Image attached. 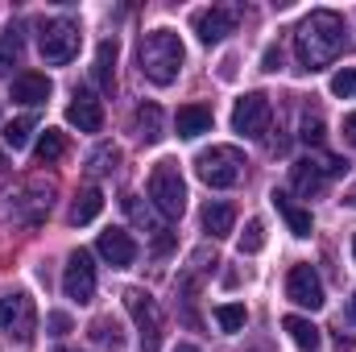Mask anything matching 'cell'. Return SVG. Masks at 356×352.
<instances>
[{
    "instance_id": "e0dca14e",
    "label": "cell",
    "mask_w": 356,
    "mask_h": 352,
    "mask_svg": "<svg viewBox=\"0 0 356 352\" xmlns=\"http://www.w3.org/2000/svg\"><path fill=\"white\" fill-rule=\"evenodd\" d=\"M269 199H273V207L282 211V220L290 224V232H294V237H311V211H307V207H298L286 191H273Z\"/></svg>"
},
{
    "instance_id": "f35d334b",
    "label": "cell",
    "mask_w": 356,
    "mask_h": 352,
    "mask_svg": "<svg viewBox=\"0 0 356 352\" xmlns=\"http://www.w3.org/2000/svg\"><path fill=\"white\" fill-rule=\"evenodd\" d=\"M353 262H356V232H353Z\"/></svg>"
},
{
    "instance_id": "d4e9b609",
    "label": "cell",
    "mask_w": 356,
    "mask_h": 352,
    "mask_svg": "<svg viewBox=\"0 0 356 352\" xmlns=\"http://www.w3.org/2000/svg\"><path fill=\"white\" fill-rule=\"evenodd\" d=\"M17 58H21V33L8 25V29L0 33V75H8V71L17 67Z\"/></svg>"
},
{
    "instance_id": "83f0119b",
    "label": "cell",
    "mask_w": 356,
    "mask_h": 352,
    "mask_svg": "<svg viewBox=\"0 0 356 352\" xmlns=\"http://www.w3.org/2000/svg\"><path fill=\"white\" fill-rule=\"evenodd\" d=\"M116 162H120V150H116V145H99V150L88 158V170L91 175H112Z\"/></svg>"
},
{
    "instance_id": "f546056e",
    "label": "cell",
    "mask_w": 356,
    "mask_h": 352,
    "mask_svg": "<svg viewBox=\"0 0 356 352\" xmlns=\"http://www.w3.org/2000/svg\"><path fill=\"white\" fill-rule=\"evenodd\" d=\"M332 95L353 99V95H356V67H344V71H336V75H332Z\"/></svg>"
},
{
    "instance_id": "30bf717a",
    "label": "cell",
    "mask_w": 356,
    "mask_h": 352,
    "mask_svg": "<svg viewBox=\"0 0 356 352\" xmlns=\"http://www.w3.org/2000/svg\"><path fill=\"white\" fill-rule=\"evenodd\" d=\"M236 21H241V13H236V8L211 4V8H199L191 25H195V33H199V42H203V46H216V42H224L228 33H236Z\"/></svg>"
},
{
    "instance_id": "4dcf8cb0",
    "label": "cell",
    "mask_w": 356,
    "mask_h": 352,
    "mask_svg": "<svg viewBox=\"0 0 356 352\" xmlns=\"http://www.w3.org/2000/svg\"><path fill=\"white\" fill-rule=\"evenodd\" d=\"M91 340H95V344L120 349V336H116V323H112V319H95V323H91Z\"/></svg>"
},
{
    "instance_id": "44dd1931",
    "label": "cell",
    "mask_w": 356,
    "mask_h": 352,
    "mask_svg": "<svg viewBox=\"0 0 356 352\" xmlns=\"http://www.w3.org/2000/svg\"><path fill=\"white\" fill-rule=\"evenodd\" d=\"M133 125H137V137L141 141H162V108L158 104H141L137 112H133Z\"/></svg>"
},
{
    "instance_id": "f1b7e54d",
    "label": "cell",
    "mask_w": 356,
    "mask_h": 352,
    "mask_svg": "<svg viewBox=\"0 0 356 352\" xmlns=\"http://www.w3.org/2000/svg\"><path fill=\"white\" fill-rule=\"evenodd\" d=\"M261 249H266V224L253 216V220L245 224V237H241V253H249V257H253V253H261Z\"/></svg>"
},
{
    "instance_id": "ffe728a7",
    "label": "cell",
    "mask_w": 356,
    "mask_h": 352,
    "mask_svg": "<svg viewBox=\"0 0 356 352\" xmlns=\"http://www.w3.org/2000/svg\"><path fill=\"white\" fill-rule=\"evenodd\" d=\"M282 328L290 332V340H294L302 352H315V349H319V340H323V336H319V328H315L311 319H302V315H286V319H282Z\"/></svg>"
},
{
    "instance_id": "5bb4252c",
    "label": "cell",
    "mask_w": 356,
    "mask_h": 352,
    "mask_svg": "<svg viewBox=\"0 0 356 352\" xmlns=\"http://www.w3.org/2000/svg\"><path fill=\"white\" fill-rule=\"evenodd\" d=\"M50 88H54V83H50L42 71H21V75L13 79V99L33 108V104H46V99H50Z\"/></svg>"
},
{
    "instance_id": "d6986e66",
    "label": "cell",
    "mask_w": 356,
    "mask_h": 352,
    "mask_svg": "<svg viewBox=\"0 0 356 352\" xmlns=\"http://www.w3.org/2000/svg\"><path fill=\"white\" fill-rule=\"evenodd\" d=\"M116 38H108V42H99V50H95V79H99V88L108 91H116Z\"/></svg>"
},
{
    "instance_id": "4fadbf2b",
    "label": "cell",
    "mask_w": 356,
    "mask_h": 352,
    "mask_svg": "<svg viewBox=\"0 0 356 352\" xmlns=\"http://www.w3.org/2000/svg\"><path fill=\"white\" fill-rule=\"evenodd\" d=\"M95 249H99V257H104V262L116 265V269H124V265L137 262V241H133L124 228H108V232H99Z\"/></svg>"
},
{
    "instance_id": "2e32d148",
    "label": "cell",
    "mask_w": 356,
    "mask_h": 352,
    "mask_svg": "<svg viewBox=\"0 0 356 352\" xmlns=\"http://www.w3.org/2000/svg\"><path fill=\"white\" fill-rule=\"evenodd\" d=\"M232 228H236V207L232 203H207L203 207V232L211 241H224Z\"/></svg>"
},
{
    "instance_id": "277c9868",
    "label": "cell",
    "mask_w": 356,
    "mask_h": 352,
    "mask_svg": "<svg viewBox=\"0 0 356 352\" xmlns=\"http://www.w3.org/2000/svg\"><path fill=\"white\" fill-rule=\"evenodd\" d=\"M124 307H129V315H133V323L141 332V352H158L162 349V332H166L158 298L149 290H141V286H129L124 290Z\"/></svg>"
},
{
    "instance_id": "836d02e7",
    "label": "cell",
    "mask_w": 356,
    "mask_h": 352,
    "mask_svg": "<svg viewBox=\"0 0 356 352\" xmlns=\"http://www.w3.org/2000/svg\"><path fill=\"white\" fill-rule=\"evenodd\" d=\"M261 63H266L261 71H277V67H282V50H277V46H269V50H266V58H261Z\"/></svg>"
},
{
    "instance_id": "603a6c76",
    "label": "cell",
    "mask_w": 356,
    "mask_h": 352,
    "mask_svg": "<svg viewBox=\"0 0 356 352\" xmlns=\"http://www.w3.org/2000/svg\"><path fill=\"white\" fill-rule=\"evenodd\" d=\"M99 211H104V195H99L95 186H88V191H79L75 203H71V224H91Z\"/></svg>"
},
{
    "instance_id": "ac0fdd59",
    "label": "cell",
    "mask_w": 356,
    "mask_h": 352,
    "mask_svg": "<svg viewBox=\"0 0 356 352\" xmlns=\"http://www.w3.org/2000/svg\"><path fill=\"white\" fill-rule=\"evenodd\" d=\"M290 182H294V191H298V195H307V199H311V195H319V191H323L327 175L315 166V158H302V162H294V166H290Z\"/></svg>"
},
{
    "instance_id": "484cf974",
    "label": "cell",
    "mask_w": 356,
    "mask_h": 352,
    "mask_svg": "<svg viewBox=\"0 0 356 352\" xmlns=\"http://www.w3.org/2000/svg\"><path fill=\"white\" fill-rule=\"evenodd\" d=\"M216 323H220V332H241L249 323V311L241 303H224V307H216Z\"/></svg>"
},
{
    "instance_id": "8fae6325",
    "label": "cell",
    "mask_w": 356,
    "mask_h": 352,
    "mask_svg": "<svg viewBox=\"0 0 356 352\" xmlns=\"http://www.w3.org/2000/svg\"><path fill=\"white\" fill-rule=\"evenodd\" d=\"M286 298L298 303V307H307V311H319L323 307V282H319V273L311 265H294L286 273Z\"/></svg>"
},
{
    "instance_id": "9a60e30c",
    "label": "cell",
    "mask_w": 356,
    "mask_h": 352,
    "mask_svg": "<svg viewBox=\"0 0 356 352\" xmlns=\"http://www.w3.org/2000/svg\"><path fill=\"white\" fill-rule=\"evenodd\" d=\"M175 129H178V137H186V141L211 133V108H207V104H186V108H178Z\"/></svg>"
},
{
    "instance_id": "7c38bea8",
    "label": "cell",
    "mask_w": 356,
    "mask_h": 352,
    "mask_svg": "<svg viewBox=\"0 0 356 352\" xmlns=\"http://www.w3.org/2000/svg\"><path fill=\"white\" fill-rule=\"evenodd\" d=\"M67 120H71L79 133H99V129H104V104H99L88 88H75L71 104H67Z\"/></svg>"
},
{
    "instance_id": "8992f818",
    "label": "cell",
    "mask_w": 356,
    "mask_h": 352,
    "mask_svg": "<svg viewBox=\"0 0 356 352\" xmlns=\"http://www.w3.org/2000/svg\"><path fill=\"white\" fill-rule=\"evenodd\" d=\"M38 50H42V58L54 63V67L71 63V58L79 54V25L67 21V17L42 21V29H38Z\"/></svg>"
},
{
    "instance_id": "3957f363",
    "label": "cell",
    "mask_w": 356,
    "mask_h": 352,
    "mask_svg": "<svg viewBox=\"0 0 356 352\" xmlns=\"http://www.w3.org/2000/svg\"><path fill=\"white\" fill-rule=\"evenodd\" d=\"M195 175L203 178L207 186L224 191V186H236L241 175H245V154L236 145H211L195 158Z\"/></svg>"
},
{
    "instance_id": "7a4b0ae2",
    "label": "cell",
    "mask_w": 356,
    "mask_h": 352,
    "mask_svg": "<svg viewBox=\"0 0 356 352\" xmlns=\"http://www.w3.org/2000/svg\"><path fill=\"white\" fill-rule=\"evenodd\" d=\"M137 63H141V75L158 88H170L186 63V50L178 42L175 29H149L137 46Z\"/></svg>"
},
{
    "instance_id": "4316f807",
    "label": "cell",
    "mask_w": 356,
    "mask_h": 352,
    "mask_svg": "<svg viewBox=\"0 0 356 352\" xmlns=\"http://www.w3.org/2000/svg\"><path fill=\"white\" fill-rule=\"evenodd\" d=\"M29 133H33V116L8 120V125H4V145H8V150H25V145H29Z\"/></svg>"
},
{
    "instance_id": "7402d4cb",
    "label": "cell",
    "mask_w": 356,
    "mask_h": 352,
    "mask_svg": "<svg viewBox=\"0 0 356 352\" xmlns=\"http://www.w3.org/2000/svg\"><path fill=\"white\" fill-rule=\"evenodd\" d=\"M120 207H124V216H129L141 232H154V237H162V232H166V228L158 224V216L149 211V203H141L137 195H124V199H120Z\"/></svg>"
},
{
    "instance_id": "6da1fadb",
    "label": "cell",
    "mask_w": 356,
    "mask_h": 352,
    "mask_svg": "<svg viewBox=\"0 0 356 352\" xmlns=\"http://www.w3.org/2000/svg\"><path fill=\"white\" fill-rule=\"evenodd\" d=\"M294 50H298L302 71H323V67H332V63L348 50L344 17L332 13V8H315V13L298 25V33H294Z\"/></svg>"
},
{
    "instance_id": "ab89813d",
    "label": "cell",
    "mask_w": 356,
    "mask_h": 352,
    "mask_svg": "<svg viewBox=\"0 0 356 352\" xmlns=\"http://www.w3.org/2000/svg\"><path fill=\"white\" fill-rule=\"evenodd\" d=\"M54 352H75V349H54Z\"/></svg>"
},
{
    "instance_id": "d6a6232c",
    "label": "cell",
    "mask_w": 356,
    "mask_h": 352,
    "mask_svg": "<svg viewBox=\"0 0 356 352\" xmlns=\"http://www.w3.org/2000/svg\"><path fill=\"white\" fill-rule=\"evenodd\" d=\"M46 328H50V336H67V332H71V319H67L63 311H54V315L46 319Z\"/></svg>"
},
{
    "instance_id": "52a82bcc",
    "label": "cell",
    "mask_w": 356,
    "mask_h": 352,
    "mask_svg": "<svg viewBox=\"0 0 356 352\" xmlns=\"http://www.w3.org/2000/svg\"><path fill=\"white\" fill-rule=\"evenodd\" d=\"M0 332H8L17 344L33 340V332H38V307H33V298L25 290L0 298Z\"/></svg>"
},
{
    "instance_id": "cb8c5ba5",
    "label": "cell",
    "mask_w": 356,
    "mask_h": 352,
    "mask_svg": "<svg viewBox=\"0 0 356 352\" xmlns=\"http://www.w3.org/2000/svg\"><path fill=\"white\" fill-rule=\"evenodd\" d=\"M63 154H67V133L46 129V133H42V141H38V150H33V158H38L42 166H54Z\"/></svg>"
},
{
    "instance_id": "1f68e13d",
    "label": "cell",
    "mask_w": 356,
    "mask_h": 352,
    "mask_svg": "<svg viewBox=\"0 0 356 352\" xmlns=\"http://www.w3.org/2000/svg\"><path fill=\"white\" fill-rule=\"evenodd\" d=\"M302 141L307 145H319L323 141V120L319 116H302Z\"/></svg>"
},
{
    "instance_id": "e575fe53",
    "label": "cell",
    "mask_w": 356,
    "mask_h": 352,
    "mask_svg": "<svg viewBox=\"0 0 356 352\" xmlns=\"http://www.w3.org/2000/svg\"><path fill=\"white\" fill-rule=\"evenodd\" d=\"M344 141H348V145H356V112H348V116H344Z\"/></svg>"
},
{
    "instance_id": "8d00e7d4",
    "label": "cell",
    "mask_w": 356,
    "mask_h": 352,
    "mask_svg": "<svg viewBox=\"0 0 356 352\" xmlns=\"http://www.w3.org/2000/svg\"><path fill=\"white\" fill-rule=\"evenodd\" d=\"M344 203H348V207H356V186L348 191V195H344Z\"/></svg>"
},
{
    "instance_id": "d590c367",
    "label": "cell",
    "mask_w": 356,
    "mask_h": 352,
    "mask_svg": "<svg viewBox=\"0 0 356 352\" xmlns=\"http://www.w3.org/2000/svg\"><path fill=\"white\" fill-rule=\"evenodd\" d=\"M348 323H356V294L348 298Z\"/></svg>"
},
{
    "instance_id": "9c48e42d",
    "label": "cell",
    "mask_w": 356,
    "mask_h": 352,
    "mask_svg": "<svg viewBox=\"0 0 356 352\" xmlns=\"http://www.w3.org/2000/svg\"><path fill=\"white\" fill-rule=\"evenodd\" d=\"M63 290L71 303H91L95 298V265H91V253L79 249L67 257V269H63Z\"/></svg>"
},
{
    "instance_id": "5b68a950",
    "label": "cell",
    "mask_w": 356,
    "mask_h": 352,
    "mask_svg": "<svg viewBox=\"0 0 356 352\" xmlns=\"http://www.w3.org/2000/svg\"><path fill=\"white\" fill-rule=\"evenodd\" d=\"M149 199H154V207L166 220L182 216V207H186V182H182L178 162H158L154 166V175H149Z\"/></svg>"
},
{
    "instance_id": "74e56055",
    "label": "cell",
    "mask_w": 356,
    "mask_h": 352,
    "mask_svg": "<svg viewBox=\"0 0 356 352\" xmlns=\"http://www.w3.org/2000/svg\"><path fill=\"white\" fill-rule=\"evenodd\" d=\"M175 352H199V349H195V344H178Z\"/></svg>"
},
{
    "instance_id": "ba28073f",
    "label": "cell",
    "mask_w": 356,
    "mask_h": 352,
    "mask_svg": "<svg viewBox=\"0 0 356 352\" xmlns=\"http://www.w3.org/2000/svg\"><path fill=\"white\" fill-rule=\"evenodd\" d=\"M269 116H273L269 95L266 91H249V95H241L236 108H232V129H236L241 137H261L269 129Z\"/></svg>"
}]
</instances>
